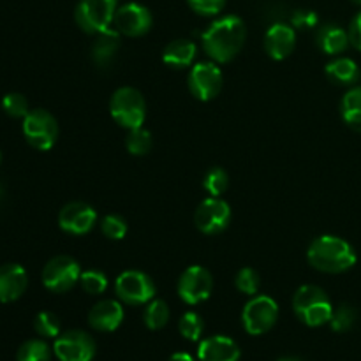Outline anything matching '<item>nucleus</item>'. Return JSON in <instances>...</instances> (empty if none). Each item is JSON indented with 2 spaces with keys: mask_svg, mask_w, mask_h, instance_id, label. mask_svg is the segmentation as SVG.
I'll list each match as a JSON object with an SVG mask.
<instances>
[{
  "mask_svg": "<svg viewBox=\"0 0 361 361\" xmlns=\"http://www.w3.org/2000/svg\"><path fill=\"white\" fill-rule=\"evenodd\" d=\"M222 88V71L215 62H200L189 73V90L200 101H212Z\"/></svg>",
  "mask_w": 361,
  "mask_h": 361,
  "instance_id": "ddd939ff",
  "label": "nucleus"
},
{
  "mask_svg": "<svg viewBox=\"0 0 361 361\" xmlns=\"http://www.w3.org/2000/svg\"><path fill=\"white\" fill-rule=\"evenodd\" d=\"M228 183H229L228 173H226L222 168H212L210 171L204 175V180H203L204 190H207L210 196H215V197H219L221 194L226 192Z\"/></svg>",
  "mask_w": 361,
  "mask_h": 361,
  "instance_id": "7c9ffc66",
  "label": "nucleus"
},
{
  "mask_svg": "<svg viewBox=\"0 0 361 361\" xmlns=\"http://www.w3.org/2000/svg\"><path fill=\"white\" fill-rule=\"evenodd\" d=\"M235 284L243 295H249V296H256L257 291H259V286H261V279L259 274L252 268H242V270L236 274L235 279Z\"/></svg>",
  "mask_w": 361,
  "mask_h": 361,
  "instance_id": "473e14b6",
  "label": "nucleus"
},
{
  "mask_svg": "<svg viewBox=\"0 0 361 361\" xmlns=\"http://www.w3.org/2000/svg\"><path fill=\"white\" fill-rule=\"evenodd\" d=\"M356 319H358V312H356L355 307L351 305H341L337 309H334V314H331V330L337 331V334H344V331H349L353 326H355Z\"/></svg>",
  "mask_w": 361,
  "mask_h": 361,
  "instance_id": "cd10ccee",
  "label": "nucleus"
},
{
  "mask_svg": "<svg viewBox=\"0 0 361 361\" xmlns=\"http://www.w3.org/2000/svg\"><path fill=\"white\" fill-rule=\"evenodd\" d=\"M197 48L189 39H175L162 51V62L173 69H185L192 66Z\"/></svg>",
  "mask_w": 361,
  "mask_h": 361,
  "instance_id": "412c9836",
  "label": "nucleus"
},
{
  "mask_svg": "<svg viewBox=\"0 0 361 361\" xmlns=\"http://www.w3.org/2000/svg\"><path fill=\"white\" fill-rule=\"evenodd\" d=\"M143 321L147 324V328H150V330H161V328H164L169 321V309L166 305V302H162V300H152V302H148L143 314Z\"/></svg>",
  "mask_w": 361,
  "mask_h": 361,
  "instance_id": "a878e982",
  "label": "nucleus"
},
{
  "mask_svg": "<svg viewBox=\"0 0 361 361\" xmlns=\"http://www.w3.org/2000/svg\"><path fill=\"white\" fill-rule=\"evenodd\" d=\"M212 288H214V279L210 271L200 264H194L180 275L178 296L187 305H197L210 298Z\"/></svg>",
  "mask_w": 361,
  "mask_h": 361,
  "instance_id": "f8f14e48",
  "label": "nucleus"
},
{
  "mask_svg": "<svg viewBox=\"0 0 361 361\" xmlns=\"http://www.w3.org/2000/svg\"><path fill=\"white\" fill-rule=\"evenodd\" d=\"M152 134L148 133L143 127H136V129H130L127 134L126 147L127 150L133 155H147L152 148Z\"/></svg>",
  "mask_w": 361,
  "mask_h": 361,
  "instance_id": "bb28decb",
  "label": "nucleus"
},
{
  "mask_svg": "<svg viewBox=\"0 0 361 361\" xmlns=\"http://www.w3.org/2000/svg\"><path fill=\"white\" fill-rule=\"evenodd\" d=\"M34 328L44 338H56L60 335V321L53 312H39L34 319Z\"/></svg>",
  "mask_w": 361,
  "mask_h": 361,
  "instance_id": "2f4dec72",
  "label": "nucleus"
},
{
  "mask_svg": "<svg viewBox=\"0 0 361 361\" xmlns=\"http://www.w3.org/2000/svg\"><path fill=\"white\" fill-rule=\"evenodd\" d=\"M178 330H180V334H182L183 338H187V341H190V342H196V341H200L201 335H203L204 323H203V319H201L200 314L185 312L182 317H180Z\"/></svg>",
  "mask_w": 361,
  "mask_h": 361,
  "instance_id": "c85d7f7f",
  "label": "nucleus"
},
{
  "mask_svg": "<svg viewBox=\"0 0 361 361\" xmlns=\"http://www.w3.org/2000/svg\"><path fill=\"white\" fill-rule=\"evenodd\" d=\"M113 25L122 35L140 37L152 28V13L148 11V7L137 2L123 4L116 9Z\"/></svg>",
  "mask_w": 361,
  "mask_h": 361,
  "instance_id": "4468645a",
  "label": "nucleus"
},
{
  "mask_svg": "<svg viewBox=\"0 0 361 361\" xmlns=\"http://www.w3.org/2000/svg\"><path fill=\"white\" fill-rule=\"evenodd\" d=\"M2 108L13 118H25L28 115V101L25 99V95L16 94V92H11V94L4 95L2 99Z\"/></svg>",
  "mask_w": 361,
  "mask_h": 361,
  "instance_id": "72a5a7b5",
  "label": "nucleus"
},
{
  "mask_svg": "<svg viewBox=\"0 0 361 361\" xmlns=\"http://www.w3.org/2000/svg\"><path fill=\"white\" fill-rule=\"evenodd\" d=\"M21 129L28 143L42 152L49 150L59 137V123L55 116L41 108L28 111V115L23 118Z\"/></svg>",
  "mask_w": 361,
  "mask_h": 361,
  "instance_id": "423d86ee",
  "label": "nucleus"
},
{
  "mask_svg": "<svg viewBox=\"0 0 361 361\" xmlns=\"http://www.w3.org/2000/svg\"><path fill=\"white\" fill-rule=\"evenodd\" d=\"M28 286V275L21 264L7 263L0 267V303L16 302Z\"/></svg>",
  "mask_w": 361,
  "mask_h": 361,
  "instance_id": "f3484780",
  "label": "nucleus"
},
{
  "mask_svg": "<svg viewBox=\"0 0 361 361\" xmlns=\"http://www.w3.org/2000/svg\"><path fill=\"white\" fill-rule=\"evenodd\" d=\"M81 268L69 256H55L42 268V284L53 293H66L80 282Z\"/></svg>",
  "mask_w": 361,
  "mask_h": 361,
  "instance_id": "1a4fd4ad",
  "label": "nucleus"
},
{
  "mask_svg": "<svg viewBox=\"0 0 361 361\" xmlns=\"http://www.w3.org/2000/svg\"><path fill=\"white\" fill-rule=\"evenodd\" d=\"M341 113L351 129L361 133V87H355L342 97Z\"/></svg>",
  "mask_w": 361,
  "mask_h": 361,
  "instance_id": "b1692460",
  "label": "nucleus"
},
{
  "mask_svg": "<svg viewBox=\"0 0 361 361\" xmlns=\"http://www.w3.org/2000/svg\"><path fill=\"white\" fill-rule=\"evenodd\" d=\"M97 222V214L94 208L81 201H73L67 203L59 214V226L62 231L71 233V235H87L94 229Z\"/></svg>",
  "mask_w": 361,
  "mask_h": 361,
  "instance_id": "2eb2a0df",
  "label": "nucleus"
},
{
  "mask_svg": "<svg viewBox=\"0 0 361 361\" xmlns=\"http://www.w3.org/2000/svg\"><path fill=\"white\" fill-rule=\"evenodd\" d=\"M279 317V305L267 295H256L247 302L242 312L243 328L249 335H263L274 328Z\"/></svg>",
  "mask_w": 361,
  "mask_h": 361,
  "instance_id": "0eeeda50",
  "label": "nucleus"
},
{
  "mask_svg": "<svg viewBox=\"0 0 361 361\" xmlns=\"http://www.w3.org/2000/svg\"><path fill=\"white\" fill-rule=\"evenodd\" d=\"M118 0H80L74 11L78 27L87 34H101L111 27Z\"/></svg>",
  "mask_w": 361,
  "mask_h": 361,
  "instance_id": "39448f33",
  "label": "nucleus"
},
{
  "mask_svg": "<svg viewBox=\"0 0 361 361\" xmlns=\"http://www.w3.org/2000/svg\"><path fill=\"white\" fill-rule=\"evenodd\" d=\"M190 9L201 16H215L226 6V0H187Z\"/></svg>",
  "mask_w": 361,
  "mask_h": 361,
  "instance_id": "c9c22d12",
  "label": "nucleus"
},
{
  "mask_svg": "<svg viewBox=\"0 0 361 361\" xmlns=\"http://www.w3.org/2000/svg\"><path fill=\"white\" fill-rule=\"evenodd\" d=\"M307 259L316 270L324 274H342L355 267L356 252L345 240L334 235H323L310 243Z\"/></svg>",
  "mask_w": 361,
  "mask_h": 361,
  "instance_id": "f03ea898",
  "label": "nucleus"
},
{
  "mask_svg": "<svg viewBox=\"0 0 361 361\" xmlns=\"http://www.w3.org/2000/svg\"><path fill=\"white\" fill-rule=\"evenodd\" d=\"M296 46L295 27L286 23H275L264 34V49L274 60H284Z\"/></svg>",
  "mask_w": 361,
  "mask_h": 361,
  "instance_id": "dca6fc26",
  "label": "nucleus"
},
{
  "mask_svg": "<svg viewBox=\"0 0 361 361\" xmlns=\"http://www.w3.org/2000/svg\"><path fill=\"white\" fill-rule=\"evenodd\" d=\"M16 361H51V349L41 338H32L20 345Z\"/></svg>",
  "mask_w": 361,
  "mask_h": 361,
  "instance_id": "393cba45",
  "label": "nucleus"
},
{
  "mask_svg": "<svg viewBox=\"0 0 361 361\" xmlns=\"http://www.w3.org/2000/svg\"><path fill=\"white\" fill-rule=\"evenodd\" d=\"M120 32L116 28H108V30L97 34L94 46H92V60L95 66L101 69H108L115 60L116 53L120 48Z\"/></svg>",
  "mask_w": 361,
  "mask_h": 361,
  "instance_id": "aec40b11",
  "label": "nucleus"
},
{
  "mask_svg": "<svg viewBox=\"0 0 361 361\" xmlns=\"http://www.w3.org/2000/svg\"><path fill=\"white\" fill-rule=\"evenodd\" d=\"M0 162H2V152H0Z\"/></svg>",
  "mask_w": 361,
  "mask_h": 361,
  "instance_id": "79ce46f5",
  "label": "nucleus"
},
{
  "mask_svg": "<svg viewBox=\"0 0 361 361\" xmlns=\"http://www.w3.org/2000/svg\"><path fill=\"white\" fill-rule=\"evenodd\" d=\"M109 113L120 127L136 129L143 127L147 116V102L140 90L133 87H122L113 94L109 102Z\"/></svg>",
  "mask_w": 361,
  "mask_h": 361,
  "instance_id": "20e7f679",
  "label": "nucleus"
},
{
  "mask_svg": "<svg viewBox=\"0 0 361 361\" xmlns=\"http://www.w3.org/2000/svg\"><path fill=\"white\" fill-rule=\"evenodd\" d=\"M279 361H303V360H300V358H295V356H288V358H281Z\"/></svg>",
  "mask_w": 361,
  "mask_h": 361,
  "instance_id": "ea45409f",
  "label": "nucleus"
},
{
  "mask_svg": "<svg viewBox=\"0 0 361 361\" xmlns=\"http://www.w3.org/2000/svg\"><path fill=\"white\" fill-rule=\"evenodd\" d=\"M326 76L337 85H353L358 81L360 69L355 60L348 59V56H341V59H335L328 63Z\"/></svg>",
  "mask_w": 361,
  "mask_h": 361,
  "instance_id": "5701e85b",
  "label": "nucleus"
},
{
  "mask_svg": "<svg viewBox=\"0 0 361 361\" xmlns=\"http://www.w3.org/2000/svg\"><path fill=\"white\" fill-rule=\"evenodd\" d=\"M293 309H295L296 317L310 328H317L330 323L331 314H334V305H331L326 293L319 286L312 284L302 286L295 293Z\"/></svg>",
  "mask_w": 361,
  "mask_h": 361,
  "instance_id": "7ed1b4c3",
  "label": "nucleus"
},
{
  "mask_svg": "<svg viewBox=\"0 0 361 361\" xmlns=\"http://www.w3.org/2000/svg\"><path fill=\"white\" fill-rule=\"evenodd\" d=\"M351 2H355V4H358V6H361V0H351Z\"/></svg>",
  "mask_w": 361,
  "mask_h": 361,
  "instance_id": "a19ab883",
  "label": "nucleus"
},
{
  "mask_svg": "<svg viewBox=\"0 0 361 361\" xmlns=\"http://www.w3.org/2000/svg\"><path fill=\"white\" fill-rule=\"evenodd\" d=\"M231 221V208L221 197L210 196L196 208L194 222L196 228L204 235H219L228 228Z\"/></svg>",
  "mask_w": 361,
  "mask_h": 361,
  "instance_id": "9b49d317",
  "label": "nucleus"
},
{
  "mask_svg": "<svg viewBox=\"0 0 361 361\" xmlns=\"http://www.w3.org/2000/svg\"><path fill=\"white\" fill-rule=\"evenodd\" d=\"M60 361H92L95 356V341L81 330H69L59 335L53 345Z\"/></svg>",
  "mask_w": 361,
  "mask_h": 361,
  "instance_id": "9d476101",
  "label": "nucleus"
},
{
  "mask_svg": "<svg viewBox=\"0 0 361 361\" xmlns=\"http://www.w3.org/2000/svg\"><path fill=\"white\" fill-rule=\"evenodd\" d=\"M80 284L88 295H102L108 289V277L99 270L81 271Z\"/></svg>",
  "mask_w": 361,
  "mask_h": 361,
  "instance_id": "c756f323",
  "label": "nucleus"
},
{
  "mask_svg": "<svg viewBox=\"0 0 361 361\" xmlns=\"http://www.w3.org/2000/svg\"><path fill=\"white\" fill-rule=\"evenodd\" d=\"M348 35H349V42H351V46H355L358 51H361V11L355 18H353L351 25H349Z\"/></svg>",
  "mask_w": 361,
  "mask_h": 361,
  "instance_id": "4c0bfd02",
  "label": "nucleus"
},
{
  "mask_svg": "<svg viewBox=\"0 0 361 361\" xmlns=\"http://www.w3.org/2000/svg\"><path fill=\"white\" fill-rule=\"evenodd\" d=\"M168 361H196L189 353H175Z\"/></svg>",
  "mask_w": 361,
  "mask_h": 361,
  "instance_id": "58836bf2",
  "label": "nucleus"
},
{
  "mask_svg": "<svg viewBox=\"0 0 361 361\" xmlns=\"http://www.w3.org/2000/svg\"><path fill=\"white\" fill-rule=\"evenodd\" d=\"M316 42L319 46L321 51L328 53V55H338V53L345 51L348 46L351 44L349 42L348 32L342 27L335 23H326L317 30Z\"/></svg>",
  "mask_w": 361,
  "mask_h": 361,
  "instance_id": "4be33fe9",
  "label": "nucleus"
},
{
  "mask_svg": "<svg viewBox=\"0 0 361 361\" xmlns=\"http://www.w3.org/2000/svg\"><path fill=\"white\" fill-rule=\"evenodd\" d=\"M123 321V307L116 300H102L88 312V324L97 331H115Z\"/></svg>",
  "mask_w": 361,
  "mask_h": 361,
  "instance_id": "a211bd4d",
  "label": "nucleus"
},
{
  "mask_svg": "<svg viewBox=\"0 0 361 361\" xmlns=\"http://www.w3.org/2000/svg\"><path fill=\"white\" fill-rule=\"evenodd\" d=\"M102 235L111 240H122L127 235V222L120 215H106L101 222Z\"/></svg>",
  "mask_w": 361,
  "mask_h": 361,
  "instance_id": "f704fd0d",
  "label": "nucleus"
},
{
  "mask_svg": "<svg viewBox=\"0 0 361 361\" xmlns=\"http://www.w3.org/2000/svg\"><path fill=\"white\" fill-rule=\"evenodd\" d=\"M115 293L118 300L127 305H145L155 296V284L147 274L127 270L115 281Z\"/></svg>",
  "mask_w": 361,
  "mask_h": 361,
  "instance_id": "6e6552de",
  "label": "nucleus"
},
{
  "mask_svg": "<svg viewBox=\"0 0 361 361\" xmlns=\"http://www.w3.org/2000/svg\"><path fill=\"white\" fill-rule=\"evenodd\" d=\"M317 14L314 11H307V9H298L295 11L291 18V25L295 28H314L317 25Z\"/></svg>",
  "mask_w": 361,
  "mask_h": 361,
  "instance_id": "e433bc0d",
  "label": "nucleus"
},
{
  "mask_svg": "<svg viewBox=\"0 0 361 361\" xmlns=\"http://www.w3.org/2000/svg\"><path fill=\"white\" fill-rule=\"evenodd\" d=\"M247 37V28L242 18L235 14L219 18L203 32V48L214 62H231L242 49Z\"/></svg>",
  "mask_w": 361,
  "mask_h": 361,
  "instance_id": "f257e3e1",
  "label": "nucleus"
},
{
  "mask_svg": "<svg viewBox=\"0 0 361 361\" xmlns=\"http://www.w3.org/2000/svg\"><path fill=\"white\" fill-rule=\"evenodd\" d=\"M197 358L201 361H238L240 348L233 338L214 335L201 341L197 348Z\"/></svg>",
  "mask_w": 361,
  "mask_h": 361,
  "instance_id": "6ab92c4d",
  "label": "nucleus"
}]
</instances>
